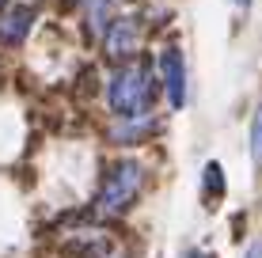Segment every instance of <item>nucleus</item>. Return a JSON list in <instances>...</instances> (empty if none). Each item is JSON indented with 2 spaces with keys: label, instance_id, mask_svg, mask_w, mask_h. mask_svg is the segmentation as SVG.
I'll return each mask as SVG.
<instances>
[{
  "label": "nucleus",
  "instance_id": "20e7f679",
  "mask_svg": "<svg viewBox=\"0 0 262 258\" xmlns=\"http://www.w3.org/2000/svg\"><path fill=\"white\" fill-rule=\"evenodd\" d=\"M103 46H106V57H129L133 50H137V23L133 19H114L111 23V31H106V38H103Z\"/></svg>",
  "mask_w": 262,
  "mask_h": 258
},
{
  "label": "nucleus",
  "instance_id": "0eeeda50",
  "mask_svg": "<svg viewBox=\"0 0 262 258\" xmlns=\"http://www.w3.org/2000/svg\"><path fill=\"white\" fill-rule=\"evenodd\" d=\"M205 194L216 201L224 194V171H221V163H209L205 167Z\"/></svg>",
  "mask_w": 262,
  "mask_h": 258
},
{
  "label": "nucleus",
  "instance_id": "9d476101",
  "mask_svg": "<svg viewBox=\"0 0 262 258\" xmlns=\"http://www.w3.org/2000/svg\"><path fill=\"white\" fill-rule=\"evenodd\" d=\"M236 4H243V8H247V4H251V0H236Z\"/></svg>",
  "mask_w": 262,
  "mask_h": 258
},
{
  "label": "nucleus",
  "instance_id": "6e6552de",
  "mask_svg": "<svg viewBox=\"0 0 262 258\" xmlns=\"http://www.w3.org/2000/svg\"><path fill=\"white\" fill-rule=\"evenodd\" d=\"M251 152H255V163H262V106L255 114V126H251Z\"/></svg>",
  "mask_w": 262,
  "mask_h": 258
},
{
  "label": "nucleus",
  "instance_id": "7ed1b4c3",
  "mask_svg": "<svg viewBox=\"0 0 262 258\" xmlns=\"http://www.w3.org/2000/svg\"><path fill=\"white\" fill-rule=\"evenodd\" d=\"M160 68H164L167 99L179 110V106L186 103V65H183V53H179V50H164V53H160Z\"/></svg>",
  "mask_w": 262,
  "mask_h": 258
},
{
  "label": "nucleus",
  "instance_id": "9b49d317",
  "mask_svg": "<svg viewBox=\"0 0 262 258\" xmlns=\"http://www.w3.org/2000/svg\"><path fill=\"white\" fill-rule=\"evenodd\" d=\"M190 258H209V254H190Z\"/></svg>",
  "mask_w": 262,
  "mask_h": 258
},
{
  "label": "nucleus",
  "instance_id": "1a4fd4ad",
  "mask_svg": "<svg viewBox=\"0 0 262 258\" xmlns=\"http://www.w3.org/2000/svg\"><path fill=\"white\" fill-rule=\"evenodd\" d=\"M247 258H262V239H258V243H251V251H247Z\"/></svg>",
  "mask_w": 262,
  "mask_h": 258
},
{
  "label": "nucleus",
  "instance_id": "423d86ee",
  "mask_svg": "<svg viewBox=\"0 0 262 258\" xmlns=\"http://www.w3.org/2000/svg\"><path fill=\"white\" fill-rule=\"evenodd\" d=\"M106 8H111V0H88V23H92V34H99L106 27Z\"/></svg>",
  "mask_w": 262,
  "mask_h": 258
},
{
  "label": "nucleus",
  "instance_id": "f257e3e1",
  "mask_svg": "<svg viewBox=\"0 0 262 258\" xmlns=\"http://www.w3.org/2000/svg\"><path fill=\"white\" fill-rule=\"evenodd\" d=\"M152 95H156V84H152V68L144 61L118 68L111 80V106L122 118H144L152 106Z\"/></svg>",
  "mask_w": 262,
  "mask_h": 258
},
{
  "label": "nucleus",
  "instance_id": "ddd939ff",
  "mask_svg": "<svg viewBox=\"0 0 262 258\" xmlns=\"http://www.w3.org/2000/svg\"><path fill=\"white\" fill-rule=\"evenodd\" d=\"M69 4H72V0H69Z\"/></svg>",
  "mask_w": 262,
  "mask_h": 258
},
{
  "label": "nucleus",
  "instance_id": "39448f33",
  "mask_svg": "<svg viewBox=\"0 0 262 258\" xmlns=\"http://www.w3.org/2000/svg\"><path fill=\"white\" fill-rule=\"evenodd\" d=\"M31 23H34V8H12V12L4 15V23H0V42L4 46H15V42H23L27 38V31H31Z\"/></svg>",
  "mask_w": 262,
  "mask_h": 258
},
{
  "label": "nucleus",
  "instance_id": "f8f14e48",
  "mask_svg": "<svg viewBox=\"0 0 262 258\" xmlns=\"http://www.w3.org/2000/svg\"><path fill=\"white\" fill-rule=\"evenodd\" d=\"M0 4H4V0H0Z\"/></svg>",
  "mask_w": 262,
  "mask_h": 258
},
{
  "label": "nucleus",
  "instance_id": "f03ea898",
  "mask_svg": "<svg viewBox=\"0 0 262 258\" xmlns=\"http://www.w3.org/2000/svg\"><path fill=\"white\" fill-rule=\"evenodd\" d=\"M141 163H133V159H122V163L111 167V175H106L103 182V194H99V213L103 217H118L122 209L133 205V198H137L141 190Z\"/></svg>",
  "mask_w": 262,
  "mask_h": 258
}]
</instances>
